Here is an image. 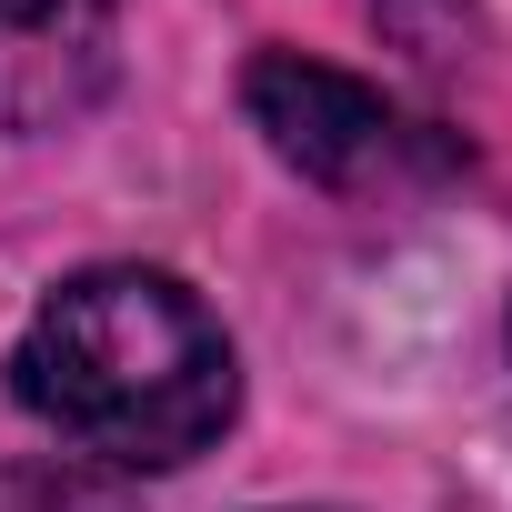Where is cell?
I'll list each match as a JSON object with an SVG mask.
<instances>
[{
	"label": "cell",
	"mask_w": 512,
	"mask_h": 512,
	"mask_svg": "<svg viewBox=\"0 0 512 512\" xmlns=\"http://www.w3.org/2000/svg\"><path fill=\"white\" fill-rule=\"evenodd\" d=\"M11 382L61 442L131 462V472H171V462L211 452L221 422L241 412L231 332L211 322V302L191 282L141 272V262L71 272L31 312Z\"/></svg>",
	"instance_id": "cell-1"
},
{
	"label": "cell",
	"mask_w": 512,
	"mask_h": 512,
	"mask_svg": "<svg viewBox=\"0 0 512 512\" xmlns=\"http://www.w3.org/2000/svg\"><path fill=\"white\" fill-rule=\"evenodd\" d=\"M241 111L251 131L272 141V161H292L302 181L342 191V201H372V191H412V181H442L452 151L392 111L372 81L332 71V61H302V51H262L241 71Z\"/></svg>",
	"instance_id": "cell-2"
},
{
	"label": "cell",
	"mask_w": 512,
	"mask_h": 512,
	"mask_svg": "<svg viewBox=\"0 0 512 512\" xmlns=\"http://www.w3.org/2000/svg\"><path fill=\"white\" fill-rule=\"evenodd\" d=\"M121 71V0H0V131H61Z\"/></svg>",
	"instance_id": "cell-3"
}]
</instances>
